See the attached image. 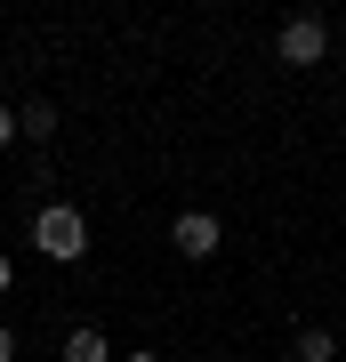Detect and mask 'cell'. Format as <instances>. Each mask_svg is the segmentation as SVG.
Segmentation results:
<instances>
[{
	"label": "cell",
	"instance_id": "1",
	"mask_svg": "<svg viewBox=\"0 0 346 362\" xmlns=\"http://www.w3.org/2000/svg\"><path fill=\"white\" fill-rule=\"evenodd\" d=\"M33 242H40V258L81 266V258H89V218H81L73 202H49V209L33 218Z\"/></svg>",
	"mask_w": 346,
	"mask_h": 362
},
{
	"label": "cell",
	"instance_id": "2",
	"mask_svg": "<svg viewBox=\"0 0 346 362\" xmlns=\"http://www.w3.org/2000/svg\"><path fill=\"white\" fill-rule=\"evenodd\" d=\"M274 57H282V65H322V57H330V25H322L314 8L282 16V33H274Z\"/></svg>",
	"mask_w": 346,
	"mask_h": 362
},
{
	"label": "cell",
	"instance_id": "3",
	"mask_svg": "<svg viewBox=\"0 0 346 362\" xmlns=\"http://www.w3.org/2000/svg\"><path fill=\"white\" fill-rule=\"evenodd\" d=\"M169 242H178L185 258H218V242H226V226L209 218V209H185V218L169 226Z\"/></svg>",
	"mask_w": 346,
	"mask_h": 362
},
{
	"label": "cell",
	"instance_id": "4",
	"mask_svg": "<svg viewBox=\"0 0 346 362\" xmlns=\"http://www.w3.org/2000/svg\"><path fill=\"white\" fill-rule=\"evenodd\" d=\"M64 362H113V338H105L97 322H73L64 330Z\"/></svg>",
	"mask_w": 346,
	"mask_h": 362
},
{
	"label": "cell",
	"instance_id": "5",
	"mask_svg": "<svg viewBox=\"0 0 346 362\" xmlns=\"http://www.w3.org/2000/svg\"><path fill=\"white\" fill-rule=\"evenodd\" d=\"M290 354H298V362H330V354H338V338H330V322H298V338H290Z\"/></svg>",
	"mask_w": 346,
	"mask_h": 362
},
{
	"label": "cell",
	"instance_id": "6",
	"mask_svg": "<svg viewBox=\"0 0 346 362\" xmlns=\"http://www.w3.org/2000/svg\"><path fill=\"white\" fill-rule=\"evenodd\" d=\"M16 121H25V137H33V145H49V137H57V105H49V97H33Z\"/></svg>",
	"mask_w": 346,
	"mask_h": 362
},
{
	"label": "cell",
	"instance_id": "7",
	"mask_svg": "<svg viewBox=\"0 0 346 362\" xmlns=\"http://www.w3.org/2000/svg\"><path fill=\"white\" fill-rule=\"evenodd\" d=\"M25 137V121H16V105H0V145H16Z\"/></svg>",
	"mask_w": 346,
	"mask_h": 362
},
{
	"label": "cell",
	"instance_id": "8",
	"mask_svg": "<svg viewBox=\"0 0 346 362\" xmlns=\"http://www.w3.org/2000/svg\"><path fill=\"white\" fill-rule=\"evenodd\" d=\"M0 362H16V330L8 322H0Z\"/></svg>",
	"mask_w": 346,
	"mask_h": 362
},
{
	"label": "cell",
	"instance_id": "9",
	"mask_svg": "<svg viewBox=\"0 0 346 362\" xmlns=\"http://www.w3.org/2000/svg\"><path fill=\"white\" fill-rule=\"evenodd\" d=\"M8 282H16V266H8V258H0V290H8Z\"/></svg>",
	"mask_w": 346,
	"mask_h": 362
},
{
	"label": "cell",
	"instance_id": "10",
	"mask_svg": "<svg viewBox=\"0 0 346 362\" xmlns=\"http://www.w3.org/2000/svg\"><path fill=\"white\" fill-rule=\"evenodd\" d=\"M129 362H161V354H154V346H137V354H129Z\"/></svg>",
	"mask_w": 346,
	"mask_h": 362
}]
</instances>
